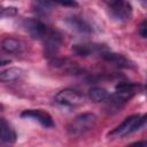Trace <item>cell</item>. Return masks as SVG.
<instances>
[{"label": "cell", "mask_w": 147, "mask_h": 147, "mask_svg": "<svg viewBox=\"0 0 147 147\" xmlns=\"http://www.w3.org/2000/svg\"><path fill=\"white\" fill-rule=\"evenodd\" d=\"M17 14V8L16 7H7L0 10V18H9L14 17Z\"/></svg>", "instance_id": "obj_16"}, {"label": "cell", "mask_w": 147, "mask_h": 147, "mask_svg": "<svg viewBox=\"0 0 147 147\" xmlns=\"http://www.w3.org/2000/svg\"><path fill=\"white\" fill-rule=\"evenodd\" d=\"M1 108H2V106H1V105H0V109H1Z\"/></svg>", "instance_id": "obj_19"}, {"label": "cell", "mask_w": 147, "mask_h": 147, "mask_svg": "<svg viewBox=\"0 0 147 147\" xmlns=\"http://www.w3.org/2000/svg\"><path fill=\"white\" fill-rule=\"evenodd\" d=\"M0 47L2 51L9 54H18L24 49V44L16 38L13 37H6L1 40Z\"/></svg>", "instance_id": "obj_12"}, {"label": "cell", "mask_w": 147, "mask_h": 147, "mask_svg": "<svg viewBox=\"0 0 147 147\" xmlns=\"http://www.w3.org/2000/svg\"><path fill=\"white\" fill-rule=\"evenodd\" d=\"M102 59L105 61H107L108 63L115 65V67H118V68H130L131 67V63L130 61L124 56V55H121V54H116V53H111L109 51L105 52L102 55Z\"/></svg>", "instance_id": "obj_13"}, {"label": "cell", "mask_w": 147, "mask_h": 147, "mask_svg": "<svg viewBox=\"0 0 147 147\" xmlns=\"http://www.w3.org/2000/svg\"><path fill=\"white\" fill-rule=\"evenodd\" d=\"M55 102L65 107H77L84 102V96L76 90L64 88L56 93L54 98Z\"/></svg>", "instance_id": "obj_6"}, {"label": "cell", "mask_w": 147, "mask_h": 147, "mask_svg": "<svg viewBox=\"0 0 147 147\" xmlns=\"http://www.w3.org/2000/svg\"><path fill=\"white\" fill-rule=\"evenodd\" d=\"M8 63H9V60L0 59V67H1V65H5V64H8Z\"/></svg>", "instance_id": "obj_18"}, {"label": "cell", "mask_w": 147, "mask_h": 147, "mask_svg": "<svg viewBox=\"0 0 147 147\" xmlns=\"http://www.w3.org/2000/svg\"><path fill=\"white\" fill-rule=\"evenodd\" d=\"M109 10L111 15L121 22L129 21L132 16V6L126 0H110Z\"/></svg>", "instance_id": "obj_7"}, {"label": "cell", "mask_w": 147, "mask_h": 147, "mask_svg": "<svg viewBox=\"0 0 147 147\" xmlns=\"http://www.w3.org/2000/svg\"><path fill=\"white\" fill-rule=\"evenodd\" d=\"M21 117L22 118H32V119L37 121L38 123H40L42 126L47 127V129H51V127L55 126L52 116L48 113L44 111L42 109H26V110H23L21 113Z\"/></svg>", "instance_id": "obj_9"}, {"label": "cell", "mask_w": 147, "mask_h": 147, "mask_svg": "<svg viewBox=\"0 0 147 147\" xmlns=\"http://www.w3.org/2000/svg\"><path fill=\"white\" fill-rule=\"evenodd\" d=\"M72 53L77 56L82 57H88V56H95V55H102L105 52L109 51V48L103 44L98 42H83V44H76L71 48Z\"/></svg>", "instance_id": "obj_5"}, {"label": "cell", "mask_w": 147, "mask_h": 147, "mask_svg": "<svg viewBox=\"0 0 147 147\" xmlns=\"http://www.w3.org/2000/svg\"><path fill=\"white\" fill-rule=\"evenodd\" d=\"M139 33L141 34L142 38H146V36H147V22L146 21H144L141 23L140 29H139Z\"/></svg>", "instance_id": "obj_17"}, {"label": "cell", "mask_w": 147, "mask_h": 147, "mask_svg": "<svg viewBox=\"0 0 147 147\" xmlns=\"http://www.w3.org/2000/svg\"><path fill=\"white\" fill-rule=\"evenodd\" d=\"M140 88V84L132 82H119L115 86V93L108 96V101L111 106L121 107L127 102Z\"/></svg>", "instance_id": "obj_1"}, {"label": "cell", "mask_w": 147, "mask_h": 147, "mask_svg": "<svg viewBox=\"0 0 147 147\" xmlns=\"http://www.w3.org/2000/svg\"><path fill=\"white\" fill-rule=\"evenodd\" d=\"M44 42V54L48 59H54L63 42L62 34L53 29H49L46 36L41 39Z\"/></svg>", "instance_id": "obj_4"}, {"label": "cell", "mask_w": 147, "mask_h": 147, "mask_svg": "<svg viewBox=\"0 0 147 147\" xmlns=\"http://www.w3.org/2000/svg\"><path fill=\"white\" fill-rule=\"evenodd\" d=\"M88 99L92 100L93 102H102V101H107L109 94L107 92V90H105L103 87L100 86H93L88 90L87 92Z\"/></svg>", "instance_id": "obj_15"}, {"label": "cell", "mask_w": 147, "mask_h": 147, "mask_svg": "<svg viewBox=\"0 0 147 147\" xmlns=\"http://www.w3.org/2000/svg\"><path fill=\"white\" fill-rule=\"evenodd\" d=\"M16 132L13 126L2 117H0V144H14L16 141Z\"/></svg>", "instance_id": "obj_11"}, {"label": "cell", "mask_w": 147, "mask_h": 147, "mask_svg": "<svg viewBox=\"0 0 147 147\" xmlns=\"http://www.w3.org/2000/svg\"><path fill=\"white\" fill-rule=\"evenodd\" d=\"M24 76V70L17 67H10L2 71H0V82L1 83H10L15 82Z\"/></svg>", "instance_id": "obj_14"}, {"label": "cell", "mask_w": 147, "mask_h": 147, "mask_svg": "<svg viewBox=\"0 0 147 147\" xmlns=\"http://www.w3.org/2000/svg\"><path fill=\"white\" fill-rule=\"evenodd\" d=\"M23 28L33 39H42L48 32L49 28L39 20L26 18L23 22Z\"/></svg>", "instance_id": "obj_8"}, {"label": "cell", "mask_w": 147, "mask_h": 147, "mask_svg": "<svg viewBox=\"0 0 147 147\" xmlns=\"http://www.w3.org/2000/svg\"><path fill=\"white\" fill-rule=\"evenodd\" d=\"M146 124V116L144 115H132L126 117L118 126H116L111 132H109V137L113 138H121L124 136H127L130 133L137 132L140 129H142Z\"/></svg>", "instance_id": "obj_3"}, {"label": "cell", "mask_w": 147, "mask_h": 147, "mask_svg": "<svg viewBox=\"0 0 147 147\" xmlns=\"http://www.w3.org/2000/svg\"><path fill=\"white\" fill-rule=\"evenodd\" d=\"M98 118L93 113H83L77 115L68 124V133L72 137H79L92 130Z\"/></svg>", "instance_id": "obj_2"}, {"label": "cell", "mask_w": 147, "mask_h": 147, "mask_svg": "<svg viewBox=\"0 0 147 147\" xmlns=\"http://www.w3.org/2000/svg\"><path fill=\"white\" fill-rule=\"evenodd\" d=\"M65 24L75 32L82 33V34H90L93 32V29L91 24L82 16L78 15H71L65 18Z\"/></svg>", "instance_id": "obj_10"}]
</instances>
